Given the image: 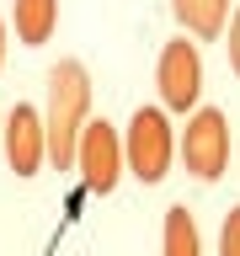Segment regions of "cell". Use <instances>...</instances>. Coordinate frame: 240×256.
Wrapping results in <instances>:
<instances>
[{
  "instance_id": "6da1fadb",
  "label": "cell",
  "mask_w": 240,
  "mask_h": 256,
  "mask_svg": "<svg viewBox=\"0 0 240 256\" xmlns=\"http://www.w3.org/2000/svg\"><path fill=\"white\" fill-rule=\"evenodd\" d=\"M86 112H91V80L75 59L54 64L48 75V112H43V144H48V160L54 166H70L75 160V139L86 128Z\"/></svg>"
},
{
  "instance_id": "7a4b0ae2",
  "label": "cell",
  "mask_w": 240,
  "mask_h": 256,
  "mask_svg": "<svg viewBox=\"0 0 240 256\" xmlns=\"http://www.w3.org/2000/svg\"><path fill=\"white\" fill-rule=\"evenodd\" d=\"M171 123H166V112L160 107H139L134 112V123H128V139H123V166L139 182H160L166 166H171Z\"/></svg>"
},
{
  "instance_id": "3957f363",
  "label": "cell",
  "mask_w": 240,
  "mask_h": 256,
  "mask_svg": "<svg viewBox=\"0 0 240 256\" xmlns=\"http://www.w3.org/2000/svg\"><path fill=\"white\" fill-rule=\"evenodd\" d=\"M182 160H187V171L198 182L224 176V166H230V123H224V112L203 107V112L187 118V128H182Z\"/></svg>"
},
{
  "instance_id": "277c9868",
  "label": "cell",
  "mask_w": 240,
  "mask_h": 256,
  "mask_svg": "<svg viewBox=\"0 0 240 256\" xmlns=\"http://www.w3.org/2000/svg\"><path fill=\"white\" fill-rule=\"evenodd\" d=\"M80 176H86V187L91 192H112L118 187V176H123V139H118V128L102 118V123H86L75 139V160H70Z\"/></svg>"
},
{
  "instance_id": "5b68a950",
  "label": "cell",
  "mask_w": 240,
  "mask_h": 256,
  "mask_svg": "<svg viewBox=\"0 0 240 256\" xmlns=\"http://www.w3.org/2000/svg\"><path fill=\"white\" fill-rule=\"evenodd\" d=\"M160 102L171 112H187L192 102H198V91H203V59H198V48L182 38V43H166V54H160Z\"/></svg>"
},
{
  "instance_id": "8992f818",
  "label": "cell",
  "mask_w": 240,
  "mask_h": 256,
  "mask_svg": "<svg viewBox=\"0 0 240 256\" xmlns=\"http://www.w3.org/2000/svg\"><path fill=\"white\" fill-rule=\"evenodd\" d=\"M0 134H6V160H11V171L16 176H38V166H43V155H48V144H43V112L16 107Z\"/></svg>"
},
{
  "instance_id": "52a82bcc",
  "label": "cell",
  "mask_w": 240,
  "mask_h": 256,
  "mask_svg": "<svg viewBox=\"0 0 240 256\" xmlns=\"http://www.w3.org/2000/svg\"><path fill=\"white\" fill-rule=\"evenodd\" d=\"M11 16H16V38L27 48H38V43L54 38V27H59V0H16Z\"/></svg>"
},
{
  "instance_id": "ba28073f",
  "label": "cell",
  "mask_w": 240,
  "mask_h": 256,
  "mask_svg": "<svg viewBox=\"0 0 240 256\" xmlns=\"http://www.w3.org/2000/svg\"><path fill=\"white\" fill-rule=\"evenodd\" d=\"M171 11H176V22H182L192 38H219L230 0H171Z\"/></svg>"
},
{
  "instance_id": "9c48e42d",
  "label": "cell",
  "mask_w": 240,
  "mask_h": 256,
  "mask_svg": "<svg viewBox=\"0 0 240 256\" xmlns=\"http://www.w3.org/2000/svg\"><path fill=\"white\" fill-rule=\"evenodd\" d=\"M166 256H203V240L187 208H166Z\"/></svg>"
},
{
  "instance_id": "30bf717a",
  "label": "cell",
  "mask_w": 240,
  "mask_h": 256,
  "mask_svg": "<svg viewBox=\"0 0 240 256\" xmlns=\"http://www.w3.org/2000/svg\"><path fill=\"white\" fill-rule=\"evenodd\" d=\"M219 256H240V208L224 214V230H219Z\"/></svg>"
},
{
  "instance_id": "8fae6325",
  "label": "cell",
  "mask_w": 240,
  "mask_h": 256,
  "mask_svg": "<svg viewBox=\"0 0 240 256\" xmlns=\"http://www.w3.org/2000/svg\"><path fill=\"white\" fill-rule=\"evenodd\" d=\"M230 70L240 75V11H235V22H230Z\"/></svg>"
},
{
  "instance_id": "7c38bea8",
  "label": "cell",
  "mask_w": 240,
  "mask_h": 256,
  "mask_svg": "<svg viewBox=\"0 0 240 256\" xmlns=\"http://www.w3.org/2000/svg\"><path fill=\"white\" fill-rule=\"evenodd\" d=\"M0 64H6V22H0Z\"/></svg>"
}]
</instances>
